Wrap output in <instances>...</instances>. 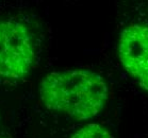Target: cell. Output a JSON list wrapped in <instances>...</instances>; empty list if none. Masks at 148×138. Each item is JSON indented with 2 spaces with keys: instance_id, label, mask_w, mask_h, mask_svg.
<instances>
[{
  "instance_id": "obj_2",
  "label": "cell",
  "mask_w": 148,
  "mask_h": 138,
  "mask_svg": "<svg viewBox=\"0 0 148 138\" xmlns=\"http://www.w3.org/2000/svg\"><path fill=\"white\" fill-rule=\"evenodd\" d=\"M35 47L28 27L15 19H0V77L21 81L35 64Z\"/></svg>"
},
{
  "instance_id": "obj_3",
  "label": "cell",
  "mask_w": 148,
  "mask_h": 138,
  "mask_svg": "<svg viewBox=\"0 0 148 138\" xmlns=\"http://www.w3.org/2000/svg\"><path fill=\"white\" fill-rule=\"evenodd\" d=\"M117 53L127 73L148 91V27L130 24L119 34Z\"/></svg>"
},
{
  "instance_id": "obj_1",
  "label": "cell",
  "mask_w": 148,
  "mask_h": 138,
  "mask_svg": "<svg viewBox=\"0 0 148 138\" xmlns=\"http://www.w3.org/2000/svg\"><path fill=\"white\" fill-rule=\"evenodd\" d=\"M45 107L75 120H88L100 114L109 87L100 74L88 69H66L45 75L38 86Z\"/></svg>"
},
{
  "instance_id": "obj_5",
  "label": "cell",
  "mask_w": 148,
  "mask_h": 138,
  "mask_svg": "<svg viewBox=\"0 0 148 138\" xmlns=\"http://www.w3.org/2000/svg\"><path fill=\"white\" fill-rule=\"evenodd\" d=\"M0 138H7V137H4V136H0Z\"/></svg>"
},
{
  "instance_id": "obj_4",
  "label": "cell",
  "mask_w": 148,
  "mask_h": 138,
  "mask_svg": "<svg viewBox=\"0 0 148 138\" xmlns=\"http://www.w3.org/2000/svg\"><path fill=\"white\" fill-rule=\"evenodd\" d=\"M71 138H114L113 135L98 123H88L75 132Z\"/></svg>"
}]
</instances>
